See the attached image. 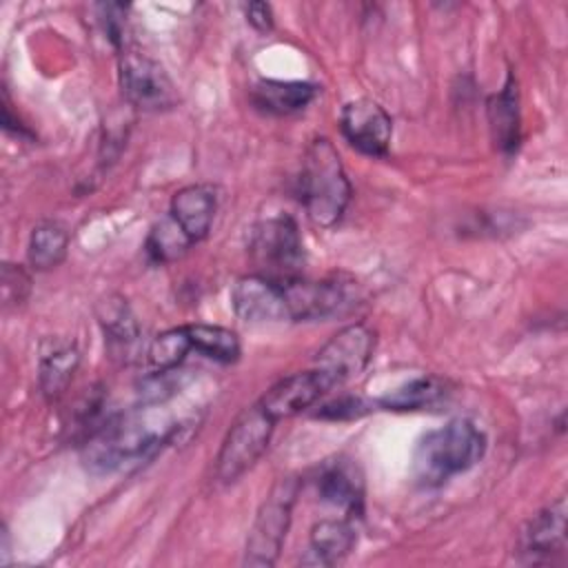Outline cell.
Masks as SVG:
<instances>
[{"label": "cell", "mask_w": 568, "mask_h": 568, "mask_svg": "<svg viewBox=\"0 0 568 568\" xmlns=\"http://www.w3.org/2000/svg\"><path fill=\"white\" fill-rule=\"evenodd\" d=\"M375 351V333L357 322L339 328L315 355V371L333 386L357 377L371 362Z\"/></svg>", "instance_id": "9c48e42d"}, {"label": "cell", "mask_w": 568, "mask_h": 568, "mask_svg": "<svg viewBox=\"0 0 568 568\" xmlns=\"http://www.w3.org/2000/svg\"><path fill=\"white\" fill-rule=\"evenodd\" d=\"M326 390H331V384L320 375L315 368L293 373L282 377L277 384H273L260 399V406L275 419L293 417L308 406H313Z\"/></svg>", "instance_id": "4fadbf2b"}, {"label": "cell", "mask_w": 568, "mask_h": 568, "mask_svg": "<svg viewBox=\"0 0 568 568\" xmlns=\"http://www.w3.org/2000/svg\"><path fill=\"white\" fill-rule=\"evenodd\" d=\"M284 293L291 311V322L304 320H326L346 313L357 304V286L353 280L333 275L326 280H291L284 282Z\"/></svg>", "instance_id": "ba28073f"}, {"label": "cell", "mask_w": 568, "mask_h": 568, "mask_svg": "<svg viewBox=\"0 0 568 568\" xmlns=\"http://www.w3.org/2000/svg\"><path fill=\"white\" fill-rule=\"evenodd\" d=\"M69 251V231L53 220L40 222L33 226L29 246H27V257L29 264L36 271H51L62 264Z\"/></svg>", "instance_id": "44dd1931"}, {"label": "cell", "mask_w": 568, "mask_h": 568, "mask_svg": "<svg viewBox=\"0 0 568 568\" xmlns=\"http://www.w3.org/2000/svg\"><path fill=\"white\" fill-rule=\"evenodd\" d=\"M191 346L222 364H233L240 359L242 346L237 335L231 328L215 326V324H186Z\"/></svg>", "instance_id": "603a6c76"}, {"label": "cell", "mask_w": 568, "mask_h": 568, "mask_svg": "<svg viewBox=\"0 0 568 568\" xmlns=\"http://www.w3.org/2000/svg\"><path fill=\"white\" fill-rule=\"evenodd\" d=\"M275 424L277 422L260 406V402L244 408L231 424L220 446L215 477L222 484H231L242 477L266 450Z\"/></svg>", "instance_id": "8992f818"}, {"label": "cell", "mask_w": 568, "mask_h": 568, "mask_svg": "<svg viewBox=\"0 0 568 568\" xmlns=\"http://www.w3.org/2000/svg\"><path fill=\"white\" fill-rule=\"evenodd\" d=\"M217 211V193L211 184H189L173 193L169 215L180 224L186 237L197 244L211 231Z\"/></svg>", "instance_id": "5bb4252c"}, {"label": "cell", "mask_w": 568, "mask_h": 568, "mask_svg": "<svg viewBox=\"0 0 568 568\" xmlns=\"http://www.w3.org/2000/svg\"><path fill=\"white\" fill-rule=\"evenodd\" d=\"M519 561L532 566L557 564L566 555V499L559 497L539 510L521 530Z\"/></svg>", "instance_id": "30bf717a"}, {"label": "cell", "mask_w": 568, "mask_h": 568, "mask_svg": "<svg viewBox=\"0 0 568 568\" xmlns=\"http://www.w3.org/2000/svg\"><path fill=\"white\" fill-rule=\"evenodd\" d=\"M355 546V528L351 517L322 519L311 528L308 550L302 557L304 566H333L342 561Z\"/></svg>", "instance_id": "2e32d148"}, {"label": "cell", "mask_w": 568, "mask_h": 568, "mask_svg": "<svg viewBox=\"0 0 568 568\" xmlns=\"http://www.w3.org/2000/svg\"><path fill=\"white\" fill-rule=\"evenodd\" d=\"M124 100L142 111H166L178 104V91L169 73L153 58L138 51H122L118 67Z\"/></svg>", "instance_id": "52a82bcc"}, {"label": "cell", "mask_w": 568, "mask_h": 568, "mask_svg": "<svg viewBox=\"0 0 568 568\" xmlns=\"http://www.w3.org/2000/svg\"><path fill=\"white\" fill-rule=\"evenodd\" d=\"M339 129L346 142L364 155L384 158L388 153L393 122L390 115L375 100L359 98L344 104Z\"/></svg>", "instance_id": "7c38bea8"}, {"label": "cell", "mask_w": 568, "mask_h": 568, "mask_svg": "<svg viewBox=\"0 0 568 568\" xmlns=\"http://www.w3.org/2000/svg\"><path fill=\"white\" fill-rule=\"evenodd\" d=\"M193 242L186 237V233L180 229V224L166 213L162 220H158L149 235H146V255L155 264H166L178 257H182Z\"/></svg>", "instance_id": "cb8c5ba5"}, {"label": "cell", "mask_w": 568, "mask_h": 568, "mask_svg": "<svg viewBox=\"0 0 568 568\" xmlns=\"http://www.w3.org/2000/svg\"><path fill=\"white\" fill-rule=\"evenodd\" d=\"M317 493L324 501L342 508L346 517L353 519L364 506V481L359 468L351 459L328 462L317 475Z\"/></svg>", "instance_id": "9a60e30c"}, {"label": "cell", "mask_w": 568, "mask_h": 568, "mask_svg": "<svg viewBox=\"0 0 568 568\" xmlns=\"http://www.w3.org/2000/svg\"><path fill=\"white\" fill-rule=\"evenodd\" d=\"M248 251L260 275L280 284L302 277L304 244L293 217L275 215L257 222Z\"/></svg>", "instance_id": "277c9868"}, {"label": "cell", "mask_w": 568, "mask_h": 568, "mask_svg": "<svg viewBox=\"0 0 568 568\" xmlns=\"http://www.w3.org/2000/svg\"><path fill=\"white\" fill-rule=\"evenodd\" d=\"M31 291V277L20 264L2 266V300L4 306H20Z\"/></svg>", "instance_id": "484cf974"}, {"label": "cell", "mask_w": 568, "mask_h": 568, "mask_svg": "<svg viewBox=\"0 0 568 568\" xmlns=\"http://www.w3.org/2000/svg\"><path fill=\"white\" fill-rule=\"evenodd\" d=\"M231 306L235 315L248 324L291 322L284 284L260 273L240 277L231 288Z\"/></svg>", "instance_id": "8fae6325"}, {"label": "cell", "mask_w": 568, "mask_h": 568, "mask_svg": "<svg viewBox=\"0 0 568 568\" xmlns=\"http://www.w3.org/2000/svg\"><path fill=\"white\" fill-rule=\"evenodd\" d=\"M297 493H300V481L295 477H280L273 484L248 530V539L244 548L246 566L268 568L277 561L291 526Z\"/></svg>", "instance_id": "5b68a950"}, {"label": "cell", "mask_w": 568, "mask_h": 568, "mask_svg": "<svg viewBox=\"0 0 568 568\" xmlns=\"http://www.w3.org/2000/svg\"><path fill=\"white\" fill-rule=\"evenodd\" d=\"M191 348L193 346H191L186 326L166 328L151 339V344L146 348V362L155 373L164 375V373H171L173 368H178Z\"/></svg>", "instance_id": "d4e9b609"}, {"label": "cell", "mask_w": 568, "mask_h": 568, "mask_svg": "<svg viewBox=\"0 0 568 568\" xmlns=\"http://www.w3.org/2000/svg\"><path fill=\"white\" fill-rule=\"evenodd\" d=\"M317 93V87L311 82H291V80H260L253 87V102L275 115H291L306 109Z\"/></svg>", "instance_id": "d6986e66"}, {"label": "cell", "mask_w": 568, "mask_h": 568, "mask_svg": "<svg viewBox=\"0 0 568 568\" xmlns=\"http://www.w3.org/2000/svg\"><path fill=\"white\" fill-rule=\"evenodd\" d=\"M246 20L260 33H268L273 29V11L266 2H251L246 7Z\"/></svg>", "instance_id": "83f0119b"}, {"label": "cell", "mask_w": 568, "mask_h": 568, "mask_svg": "<svg viewBox=\"0 0 568 568\" xmlns=\"http://www.w3.org/2000/svg\"><path fill=\"white\" fill-rule=\"evenodd\" d=\"M486 453V435L464 417L428 430L413 453V477L422 486H442L473 468Z\"/></svg>", "instance_id": "7a4b0ae2"}, {"label": "cell", "mask_w": 568, "mask_h": 568, "mask_svg": "<svg viewBox=\"0 0 568 568\" xmlns=\"http://www.w3.org/2000/svg\"><path fill=\"white\" fill-rule=\"evenodd\" d=\"M351 195L353 189L333 142L326 138L313 140L304 153L300 173V200L311 222L322 229L335 226Z\"/></svg>", "instance_id": "3957f363"}, {"label": "cell", "mask_w": 568, "mask_h": 568, "mask_svg": "<svg viewBox=\"0 0 568 568\" xmlns=\"http://www.w3.org/2000/svg\"><path fill=\"white\" fill-rule=\"evenodd\" d=\"M173 433L175 426H166L142 410L118 415L104 426H98L87 439L82 462L91 473L106 475L149 459L164 442L171 439Z\"/></svg>", "instance_id": "6da1fadb"}, {"label": "cell", "mask_w": 568, "mask_h": 568, "mask_svg": "<svg viewBox=\"0 0 568 568\" xmlns=\"http://www.w3.org/2000/svg\"><path fill=\"white\" fill-rule=\"evenodd\" d=\"M488 124H490L495 146L504 153H513L519 144V129H521L519 91L513 73L508 75L501 91L490 95L488 100Z\"/></svg>", "instance_id": "e0dca14e"}, {"label": "cell", "mask_w": 568, "mask_h": 568, "mask_svg": "<svg viewBox=\"0 0 568 568\" xmlns=\"http://www.w3.org/2000/svg\"><path fill=\"white\" fill-rule=\"evenodd\" d=\"M78 364H80V353L75 344L51 342L49 346H44L38 364V382H40L42 395L47 399L60 397L67 390Z\"/></svg>", "instance_id": "ffe728a7"}, {"label": "cell", "mask_w": 568, "mask_h": 568, "mask_svg": "<svg viewBox=\"0 0 568 568\" xmlns=\"http://www.w3.org/2000/svg\"><path fill=\"white\" fill-rule=\"evenodd\" d=\"M104 9V16H102V22H104V31L109 36V40L120 47L124 36H122V29H124V13H126V7L122 4H109V7H102Z\"/></svg>", "instance_id": "4316f807"}, {"label": "cell", "mask_w": 568, "mask_h": 568, "mask_svg": "<svg viewBox=\"0 0 568 568\" xmlns=\"http://www.w3.org/2000/svg\"><path fill=\"white\" fill-rule=\"evenodd\" d=\"M362 410H364V402L362 399H339L335 404L324 406L317 415L342 419V417H357Z\"/></svg>", "instance_id": "f1b7e54d"}, {"label": "cell", "mask_w": 568, "mask_h": 568, "mask_svg": "<svg viewBox=\"0 0 568 568\" xmlns=\"http://www.w3.org/2000/svg\"><path fill=\"white\" fill-rule=\"evenodd\" d=\"M444 395H446V384L439 377L424 375L386 393L375 404L384 410H422L426 406L437 404Z\"/></svg>", "instance_id": "7402d4cb"}, {"label": "cell", "mask_w": 568, "mask_h": 568, "mask_svg": "<svg viewBox=\"0 0 568 568\" xmlns=\"http://www.w3.org/2000/svg\"><path fill=\"white\" fill-rule=\"evenodd\" d=\"M98 317H100L111 357L129 362L133 346L140 339V326L129 304L122 297H109L102 302Z\"/></svg>", "instance_id": "ac0fdd59"}]
</instances>
